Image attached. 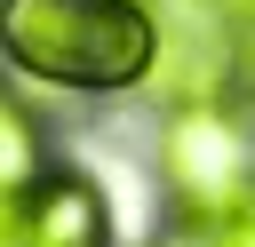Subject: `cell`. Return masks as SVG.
<instances>
[{
  "label": "cell",
  "instance_id": "obj_4",
  "mask_svg": "<svg viewBox=\"0 0 255 247\" xmlns=\"http://www.w3.org/2000/svg\"><path fill=\"white\" fill-rule=\"evenodd\" d=\"M48 175V135H40V112L0 80V199H24L32 183Z\"/></svg>",
  "mask_w": 255,
  "mask_h": 247
},
{
  "label": "cell",
  "instance_id": "obj_6",
  "mask_svg": "<svg viewBox=\"0 0 255 247\" xmlns=\"http://www.w3.org/2000/svg\"><path fill=\"white\" fill-rule=\"evenodd\" d=\"M16 207L24 199H0V247H16Z\"/></svg>",
  "mask_w": 255,
  "mask_h": 247
},
{
  "label": "cell",
  "instance_id": "obj_1",
  "mask_svg": "<svg viewBox=\"0 0 255 247\" xmlns=\"http://www.w3.org/2000/svg\"><path fill=\"white\" fill-rule=\"evenodd\" d=\"M0 64L40 88L120 96L151 80L159 16L143 0H0Z\"/></svg>",
  "mask_w": 255,
  "mask_h": 247
},
{
  "label": "cell",
  "instance_id": "obj_2",
  "mask_svg": "<svg viewBox=\"0 0 255 247\" xmlns=\"http://www.w3.org/2000/svg\"><path fill=\"white\" fill-rule=\"evenodd\" d=\"M159 183H167V199L183 207L191 231H215L239 207H255V135H247V120L231 104H183V112H167Z\"/></svg>",
  "mask_w": 255,
  "mask_h": 247
},
{
  "label": "cell",
  "instance_id": "obj_7",
  "mask_svg": "<svg viewBox=\"0 0 255 247\" xmlns=\"http://www.w3.org/2000/svg\"><path fill=\"white\" fill-rule=\"evenodd\" d=\"M167 247H207V231H191V239H167Z\"/></svg>",
  "mask_w": 255,
  "mask_h": 247
},
{
  "label": "cell",
  "instance_id": "obj_3",
  "mask_svg": "<svg viewBox=\"0 0 255 247\" xmlns=\"http://www.w3.org/2000/svg\"><path fill=\"white\" fill-rule=\"evenodd\" d=\"M16 247H112V207H104L96 175L48 167L16 207Z\"/></svg>",
  "mask_w": 255,
  "mask_h": 247
},
{
  "label": "cell",
  "instance_id": "obj_5",
  "mask_svg": "<svg viewBox=\"0 0 255 247\" xmlns=\"http://www.w3.org/2000/svg\"><path fill=\"white\" fill-rule=\"evenodd\" d=\"M207 247H255V207H239L231 223H215V231H207Z\"/></svg>",
  "mask_w": 255,
  "mask_h": 247
},
{
  "label": "cell",
  "instance_id": "obj_8",
  "mask_svg": "<svg viewBox=\"0 0 255 247\" xmlns=\"http://www.w3.org/2000/svg\"><path fill=\"white\" fill-rule=\"evenodd\" d=\"M143 8H151V0H143Z\"/></svg>",
  "mask_w": 255,
  "mask_h": 247
}]
</instances>
